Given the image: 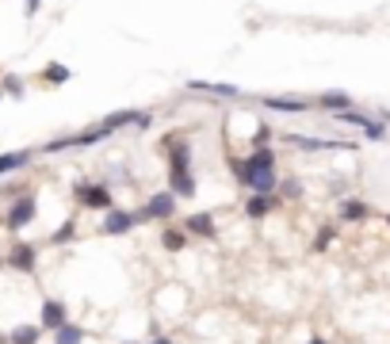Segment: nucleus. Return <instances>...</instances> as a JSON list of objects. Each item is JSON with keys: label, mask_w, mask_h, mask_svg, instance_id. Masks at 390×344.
Returning a JSON list of instances; mask_svg holds the SVG:
<instances>
[{"label": "nucleus", "mask_w": 390, "mask_h": 344, "mask_svg": "<svg viewBox=\"0 0 390 344\" xmlns=\"http://www.w3.org/2000/svg\"><path fill=\"white\" fill-rule=\"evenodd\" d=\"M387 222H390V218H387Z\"/></svg>", "instance_id": "nucleus-35"}, {"label": "nucleus", "mask_w": 390, "mask_h": 344, "mask_svg": "<svg viewBox=\"0 0 390 344\" xmlns=\"http://www.w3.org/2000/svg\"><path fill=\"white\" fill-rule=\"evenodd\" d=\"M54 344H84V329L73 325V321H66V325L54 333Z\"/></svg>", "instance_id": "nucleus-22"}, {"label": "nucleus", "mask_w": 390, "mask_h": 344, "mask_svg": "<svg viewBox=\"0 0 390 344\" xmlns=\"http://www.w3.org/2000/svg\"><path fill=\"white\" fill-rule=\"evenodd\" d=\"M272 207H275V195H249L245 199V214H249V218H264Z\"/></svg>", "instance_id": "nucleus-19"}, {"label": "nucleus", "mask_w": 390, "mask_h": 344, "mask_svg": "<svg viewBox=\"0 0 390 344\" xmlns=\"http://www.w3.org/2000/svg\"><path fill=\"white\" fill-rule=\"evenodd\" d=\"M302 195V184L299 180H283V199H299Z\"/></svg>", "instance_id": "nucleus-26"}, {"label": "nucleus", "mask_w": 390, "mask_h": 344, "mask_svg": "<svg viewBox=\"0 0 390 344\" xmlns=\"http://www.w3.org/2000/svg\"><path fill=\"white\" fill-rule=\"evenodd\" d=\"M337 119H340V123H349V126H360V131H364L371 142H382V138H387V126L375 123V119H367V115H360V111H340Z\"/></svg>", "instance_id": "nucleus-5"}, {"label": "nucleus", "mask_w": 390, "mask_h": 344, "mask_svg": "<svg viewBox=\"0 0 390 344\" xmlns=\"http://www.w3.org/2000/svg\"><path fill=\"white\" fill-rule=\"evenodd\" d=\"M104 138H111V131L100 123V126H88V131L73 134V138H69V146H73V149H81V146H96V142H104Z\"/></svg>", "instance_id": "nucleus-13"}, {"label": "nucleus", "mask_w": 390, "mask_h": 344, "mask_svg": "<svg viewBox=\"0 0 390 344\" xmlns=\"http://www.w3.org/2000/svg\"><path fill=\"white\" fill-rule=\"evenodd\" d=\"M306 344H329V341H325V336H310Z\"/></svg>", "instance_id": "nucleus-31"}, {"label": "nucleus", "mask_w": 390, "mask_h": 344, "mask_svg": "<svg viewBox=\"0 0 390 344\" xmlns=\"http://www.w3.org/2000/svg\"><path fill=\"white\" fill-rule=\"evenodd\" d=\"M31 164V149H16V153H0V176H8V172L23 169Z\"/></svg>", "instance_id": "nucleus-16"}, {"label": "nucleus", "mask_w": 390, "mask_h": 344, "mask_svg": "<svg viewBox=\"0 0 390 344\" xmlns=\"http://www.w3.org/2000/svg\"><path fill=\"white\" fill-rule=\"evenodd\" d=\"M184 233H199V238H215V214L199 211L184 218Z\"/></svg>", "instance_id": "nucleus-10"}, {"label": "nucleus", "mask_w": 390, "mask_h": 344, "mask_svg": "<svg viewBox=\"0 0 390 344\" xmlns=\"http://www.w3.org/2000/svg\"><path fill=\"white\" fill-rule=\"evenodd\" d=\"M268 138H272V126H260V131H257V149H264Z\"/></svg>", "instance_id": "nucleus-28"}, {"label": "nucleus", "mask_w": 390, "mask_h": 344, "mask_svg": "<svg viewBox=\"0 0 390 344\" xmlns=\"http://www.w3.org/2000/svg\"><path fill=\"white\" fill-rule=\"evenodd\" d=\"M150 344H176V341H173V336H153Z\"/></svg>", "instance_id": "nucleus-30"}, {"label": "nucleus", "mask_w": 390, "mask_h": 344, "mask_svg": "<svg viewBox=\"0 0 390 344\" xmlns=\"http://www.w3.org/2000/svg\"><path fill=\"white\" fill-rule=\"evenodd\" d=\"M168 176H173V188H168V191H173V195L176 199H191V195H195V176H191V169L188 172H168Z\"/></svg>", "instance_id": "nucleus-15"}, {"label": "nucleus", "mask_w": 390, "mask_h": 344, "mask_svg": "<svg viewBox=\"0 0 390 344\" xmlns=\"http://www.w3.org/2000/svg\"><path fill=\"white\" fill-rule=\"evenodd\" d=\"M367 203H360V199H344V203H340V218L344 222H364L367 218Z\"/></svg>", "instance_id": "nucleus-21"}, {"label": "nucleus", "mask_w": 390, "mask_h": 344, "mask_svg": "<svg viewBox=\"0 0 390 344\" xmlns=\"http://www.w3.org/2000/svg\"><path fill=\"white\" fill-rule=\"evenodd\" d=\"M39 318H42V329H54V333H58V329L69 321V310H66V303H58V298H46L42 310H39Z\"/></svg>", "instance_id": "nucleus-6"}, {"label": "nucleus", "mask_w": 390, "mask_h": 344, "mask_svg": "<svg viewBox=\"0 0 390 344\" xmlns=\"http://www.w3.org/2000/svg\"><path fill=\"white\" fill-rule=\"evenodd\" d=\"M146 222H153V218H161V222H168L176 214V195L173 191H157V195L150 199V203H146Z\"/></svg>", "instance_id": "nucleus-4"}, {"label": "nucleus", "mask_w": 390, "mask_h": 344, "mask_svg": "<svg viewBox=\"0 0 390 344\" xmlns=\"http://www.w3.org/2000/svg\"><path fill=\"white\" fill-rule=\"evenodd\" d=\"M23 4H27V16H35V12H39V4H42V0H23Z\"/></svg>", "instance_id": "nucleus-29"}, {"label": "nucleus", "mask_w": 390, "mask_h": 344, "mask_svg": "<svg viewBox=\"0 0 390 344\" xmlns=\"http://www.w3.org/2000/svg\"><path fill=\"white\" fill-rule=\"evenodd\" d=\"M126 344H134V341H126Z\"/></svg>", "instance_id": "nucleus-34"}, {"label": "nucleus", "mask_w": 390, "mask_h": 344, "mask_svg": "<svg viewBox=\"0 0 390 344\" xmlns=\"http://www.w3.org/2000/svg\"><path fill=\"white\" fill-rule=\"evenodd\" d=\"M318 107H325V111H333V115L352 111V96L349 92H322V96H318Z\"/></svg>", "instance_id": "nucleus-12"}, {"label": "nucleus", "mask_w": 390, "mask_h": 344, "mask_svg": "<svg viewBox=\"0 0 390 344\" xmlns=\"http://www.w3.org/2000/svg\"><path fill=\"white\" fill-rule=\"evenodd\" d=\"M69 77H73V73H69L66 66H58V61H54V66H46V81H50V84H66Z\"/></svg>", "instance_id": "nucleus-23"}, {"label": "nucleus", "mask_w": 390, "mask_h": 344, "mask_svg": "<svg viewBox=\"0 0 390 344\" xmlns=\"http://www.w3.org/2000/svg\"><path fill=\"white\" fill-rule=\"evenodd\" d=\"M4 88H8V96H23V81L19 77H4Z\"/></svg>", "instance_id": "nucleus-27"}, {"label": "nucleus", "mask_w": 390, "mask_h": 344, "mask_svg": "<svg viewBox=\"0 0 390 344\" xmlns=\"http://www.w3.org/2000/svg\"><path fill=\"white\" fill-rule=\"evenodd\" d=\"M77 203L88 207V211H111V191L104 184H77L73 188Z\"/></svg>", "instance_id": "nucleus-2"}, {"label": "nucleus", "mask_w": 390, "mask_h": 344, "mask_svg": "<svg viewBox=\"0 0 390 344\" xmlns=\"http://www.w3.org/2000/svg\"><path fill=\"white\" fill-rule=\"evenodd\" d=\"M77 222H66V226H61V229H54V233H50V241H54V245H66V241H73V233H77Z\"/></svg>", "instance_id": "nucleus-24"}, {"label": "nucleus", "mask_w": 390, "mask_h": 344, "mask_svg": "<svg viewBox=\"0 0 390 344\" xmlns=\"http://www.w3.org/2000/svg\"><path fill=\"white\" fill-rule=\"evenodd\" d=\"M260 104H264L268 111H283V115H302V111H310V104H306V99H299V96H264Z\"/></svg>", "instance_id": "nucleus-7"}, {"label": "nucleus", "mask_w": 390, "mask_h": 344, "mask_svg": "<svg viewBox=\"0 0 390 344\" xmlns=\"http://www.w3.org/2000/svg\"><path fill=\"white\" fill-rule=\"evenodd\" d=\"M0 344H8V336H4V333H0Z\"/></svg>", "instance_id": "nucleus-32"}, {"label": "nucleus", "mask_w": 390, "mask_h": 344, "mask_svg": "<svg viewBox=\"0 0 390 344\" xmlns=\"http://www.w3.org/2000/svg\"><path fill=\"white\" fill-rule=\"evenodd\" d=\"M39 336H42V325H16L8 333V344H39Z\"/></svg>", "instance_id": "nucleus-17"}, {"label": "nucleus", "mask_w": 390, "mask_h": 344, "mask_svg": "<svg viewBox=\"0 0 390 344\" xmlns=\"http://www.w3.org/2000/svg\"><path fill=\"white\" fill-rule=\"evenodd\" d=\"M138 119H142V111H130V107H126V111H111L108 119H104V126H108V131H119V126H138Z\"/></svg>", "instance_id": "nucleus-20"}, {"label": "nucleus", "mask_w": 390, "mask_h": 344, "mask_svg": "<svg viewBox=\"0 0 390 344\" xmlns=\"http://www.w3.org/2000/svg\"><path fill=\"white\" fill-rule=\"evenodd\" d=\"M184 245H188V233H184V229H176V226L161 229V249H165V253H184Z\"/></svg>", "instance_id": "nucleus-14"}, {"label": "nucleus", "mask_w": 390, "mask_h": 344, "mask_svg": "<svg viewBox=\"0 0 390 344\" xmlns=\"http://www.w3.org/2000/svg\"><path fill=\"white\" fill-rule=\"evenodd\" d=\"M4 264H8V260H4V256H0V268H4Z\"/></svg>", "instance_id": "nucleus-33"}, {"label": "nucleus", "mask_w": 390, "mask_h": 344, "mask_svg": "<svg viewBox=\"0 0 390 344\" xmlns=\"http://www.w3.org/2000/svg\"><path fill=\"white\" fill-rule=\"evenodd\" d=\"M233 176L245 188H253L257 195H272L275 191V153L272 149H253L245 161H233Z\"/></svg>", "instance_id": "nucleus-1"}, {"label": "nucleus", "mask_w": 390, "mask_h": 344, "mask_svg": "<svg viewBox=\"0 0 390 344\" xmlns=\"http://www.w3.org/2000/svg\"><path fill=\"white\" fill-rule=\"evenodd\" d=\"M291 146H299V149H349L344 142H322V138H302V134H287Z\"/></svg>", "instance_id": "nucleus-18"}, {"label": "nucleus", "mask_w": 390, "mask_h": 344, "mask_svg": "<svg viewBox=\"0 0 390 344\" xmlns=\"http://www.w3.org/2000/svg\"><path fill=\"white\" fill-rule=\"evenodd\" d=\"M333 233H337V229H333V226H325V229H322V233H318V241H314V249H318V253H325V249H329V241H333Z\"/></svg>", "instance_id": "nucleus-25"}, {"label": "nucleus", "mask_w": 390, "mask_h": 344, "mask_svg": "<svg viewBox=\"0 0 390 344\" xmlns=\"http://www.w3.org/2000/svg\"><path fill=\"white\" fill-rule=\"evenodd\" d=\"M134 226H138V218H134L130 211H108V218H104V233H111V238L130 233Z\"/></svg>", "instance_id": "nucleus-8"}, {"label": "nucleus", "mask_w": 390, "mask_h": 344, "mask_svg": "<svg viewBox=\"0 0 390 344\" xmlns=\"http://www.w3.org/2000/svg\"><path fill=\"white\" fill-rule=\"evenodd\" d=\"M191 92H211V96H222V99H237L241 88L237 84H218V81H188Z\"/></svg>", "instance_id": "nucleus-11"}, {"label": "nucleus", "mask_w": 390, "mask_h": 344, "mask_svg": "<svg viewBox=\"0 0 390 344\" xmlns=\"http://www.w3.org/2000/svg\"><path fill=\"white\" fill-rule=\"evenodd\" d=\"M35 214H39V203H35V195H19L16 203L8 207V218H4V226L8 229H23L35 222Z\"/></svg>", "instance_id": "nucleus-3"}, {"label": "nucleus", "mask_w": 390, "mask_h": 344, "mask_svg": "<svg viewBox=\"0 0 390 344\" xmlns=\"http://www.w3.org/2000/svg\"><path fill=\"white\" fill-rule=\"evenodd\" d=\"M4 260H8L16 271H35V264H39V249L35 245H16Z\"/></svg>", "instance_id": "nucleus-9"}]
</instances>
